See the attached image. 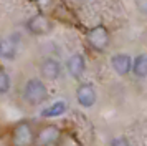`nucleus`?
Segmentation results:
<instances>
[{"mask_svg": "<svg viewBox=\"0 0 147 146\" xmlns=\"http://www.w3.org/2000/svg\"><path fill=\"white\" fill-rule=\"evenodd\" d=\"M48 96L47 86L40 78H30L23 86V100L28 105H41Z\"/></svg>", "mask_w": 147, "mask_h": 146, "instance_id": "nucleus-1", "label": "nucleus"}, {"mask_svg": "<svg viewBox=\"0 0 147 146\" xmlns=\"http://www.w3.org/2000/svg\"><path fill=\"white\" fill-rule=\"evenodd\" d=\"M35 139L33 128L27 121H20L12 131V143L13 146H32Z\"/></svg>", "mask_w": 147, "mask_h": 146, "instance_id": "nucleus-2", "label": "nucleus"}, {"mask_svg": "<svg viewBox=\"0 0 147 146\" xmlns=\"http://www.w3.org/2000/svg\"><path fill=\"white\" fill-rule=\"evenodd\" d=\"M60 138H61L60 128L55 125H47L40 130L38 136H36V141H38L40 146H53L60 141Z\"/></svg>", "mask_w": 147, "mask_h": 146, "instance_id": "nucleus-3", "label": "nucleus"}, {"mask_svg": "<svg viewBox=\"0 0 147 146\" xmlns=\"http://www.w3.org/2000/svg\"><path fill=\"white\" fill-rule=\"evenodd\" d=\"M76 100L83 108H91L94 106L96 100H98V95H96V90L91 83H83V85L78 86L76 90Z\"/></svg>", "mask_w": 147, "mask_h": 146, "instance_id": "nucleus-4", "label": "nucleus"}, {"mask_svg": "<svg viewBox=\"0 0 147 146\" xmlns=\"http://www.w3.org/2000/svg\"><path fill=\"white\" fill-rule=\"evenodd\" d=\"M88 38H89V43L96 50H104L107 46V43H109V33H107V30L102 25H98L89 32Z\"/></svg>", "mask_w": 147, "mask_h": 146, "instance_id": "nucleus-5", "label": "nucleus"}, {"mask_svg": "<svg viewBox=\"0 0 147 146\" xmlns=\"http://www.w3.org/2000/svg\"><path fill=\"white\" fill-rule=\"evenodd\" d=\"M40 72H41V76L45 80H50V81H53V80L60 78L61 75V63L58 60L55 58H47L41 61V66H40Z\"/></svg>", "mask_w": 147, "mask_h": 146, "instance_id": "nucleus-6", "label": "nucleus"}, {"mask_svg": "<svg viewBox=\"0 0 147 146\" xmlns=\"http://www.w3.org/2000/svg\"><path fill=\"white\" fill-rule=\"evenodd\" d=\"M66 70L73 78H81L84 70H86V60H84V57L80 55V53L71 55L66 61Z\"/></svg>", "mask_w": 147, "mask_h": 146, "instance_id": "nucleus-7", "label": "nucleus"}, {"mask_svg": "<svg viewBox=\"0 0 147 146\" xmlns=\"http://www.w3.org/2000/svg\"><path fill=\"white\" fill-rule=\"evenodd\" d=\"M27 28L33 33V35H45V33L50 32L51 23H50V20H48L47 17H43V15H35V17H32V18L28 20Z\"/></svg>", "mask_w": 147, "mask_h": 146, "instance_id": "nucleus-8", "label": "nucleus"}, {"mask_svg": "<svg viewBox=\"0 0 147 146\" xmlns=\"http://www.w3.org/2000/svg\"><path fill=\"white\" fill-rule=\"evenodd\" d=\"M17 50H18V40H15V37L0 38V58L13 60L17 57Z\"/></svg>", "mask_w": 147, "mask_h": 146, "instance_id": "nucleus-9", "label": "nucleus"}, {"mask_svg": "<svg viewBox=\"0 0 147 146\" xmlns=\"http://www.w3.org/2000/svg\"><path fill=\"white\" fill-rule=\"evenodd\" d=\"M111 65H113L114 72L121 75V76H124L127 73L131 72V65H132V60L129 55L126 53H117V55H114L113 60H111Z\"/></svg>", "mask_w": 147, "mask_h": 146, "instance_id": "nucleus-10", "label": "nucleus"}, {"mask_svg": "<svg viewBox=\"0 0 147 146\" xmlns=\"http://www.w3.org/2000/svg\"><path fill=\"white\" fill-rule=\"evenodd\" d=\"M131 72H132L137 78H146V75H147V58H146L144 53L137 55V57L132 60Z\"/></svg>", "mask_w": 147, "mask_h": 146, "instance_id": "nucleus-11", "label": "nucleus"}, {"mask_svg": "<svg viewBox=\"0 0 147 146\" xmlns=\"http://www.w3.org/2000/svg\"><path fill=\"white\" fill-rule=\"evenodd\" d=\"M65 111H66V103L65 101H56L53 105L47 106L41 111V116H45V118H56V116H61Z\"/></svg>", "mask_w": 147, "mask_h": 146, "instance_id": "nucleus-12", "label": "nucleus"}, {"mask_svg": "<svg viewBox=\"0 0 147 146\" xmlns=\"http://www.w3.org/2000/svg\"><path fill=\"white\" fill-rule=\"evenodd\" d=\"M10 86H12V81H10L8 73L5 72V70H2V68H0V95L8 93Z\"/></svg>", "mask_w": 147, "mask_h": 146, "instance_id": "nucleus-13", "label": "nucleus"}, {"mask_svg": "<svg viewBox=\"0 0 147 146\" xmlns=\"http://www.w3.org/2000/svg\"><path fill=\"white\" fill-rule=\"evenodd\" d=\"M111 146H132L126 138H114L111 141Z\"/></svg>", "mask_w": 147, "mask_h": 146, "instance_id": "nucleus-14", "label": "nucleus"}]
</instances>
